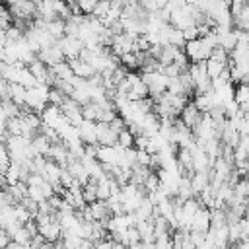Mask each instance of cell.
Here are the masks:
<instances>
[{"label": "cell", "mask_w": 249, "mask_h": 249, "mask_svg": "<svg viewBox=\"0 0 249 249\" xmlns=\"http://www.w3.org/2000/svg\"><path fill=\"white\" fill-rule=\"evenodd\" d=\"M109 10H111V2H109V0H99L91 16H95V18H99V19H103V18H105V16L109 14Z\"/></svg>", "instance_id": "31"}, {"label": "cell", "mask_w": 249, "mask_h": 249, "mask_svg": "<svg viewBox=\"0 0 249 249\" xmlns=\"http://www.w3.org/2000/svg\"><path fill=\"white\" fill-rule=\"evenodd\" d=\"M119 132L111 128L109 123H97V146H117Z\"/></svg>", "instance_id": "10"}, {"label": "cell", "mask_w": 249, "mask_h": 249, "mask_svg": "<svg viewBox=\"0 0 249 249\" xmlns=\"http://www.w3.org/2000/svg\"><path fill=\"white\" fill-rule=\"evenodd\" d=\"M183 51H185V54H187V58L191 62H206L212 56L214 47L204 37H198V39L187 41L185 47H183Z\"/></svg>", "instance_id": "1"}, {"label": "cell", "mask_w": 249, "mask_h": 249, "mask_svg": "<svg viewBox=\"0 0 249 249\" xmlns=\"http://www.w3.org/2000/svg\"><path fill=\"white\" fill-rule=\"evenodd\" d=\"M202 115H204V113H202V111H200V109L195 105V101H189V103L185 105V109L181 111L179 119L183 121V124H185L187 128H191V130H193V128H195V126L200 123Z\"/></svg>", "instance_id": "8"}, {"label": "cell", "mask_w": 249, "mask_h": 249, "mask_svg": "<svg viewBox=\"0 0 249 249\" xmlns=\"http://www.w3.org/2000/svg\"><path fill=\"white\" fill-rule=\"evenodd\" d=\"M64 99H66V95H64V93H60L56 88H51V91H49V105L60 107Z\"/></svg>", "instance_id": "35"}, {"label": "cell", "mask_w": 249, "mask_h": 249, "mask_svg": "<svg viewBox=\"0 0 249 249\" xmlns=\"http://www.w3.org/2000/svg\"><path fill=\"white\" fill-rule=\"evenodd\" d=\"M136 230L140 233V241L154 243L156 241V230H154V220H142L136 224Z\"/></svg>", "instance_id": "18"}, {"label": "cell", "mask_w": 249, "mask_h": 249, "mask_svg": "<svg viewBox=\"0 0 249 249\" xmlns=\"http://www.w3.org/2000/svg\"><path fill=\"white\" fill-rule=\"evenodd\" d=\"M21 175H23V167H21V163L12 161V163H10V167H8V169H6V173H4L6 185H16V183H21Z\"/></svg>", "instance_id": "21"}, {"label": "cell", "mask_w": 249, "mask_h": 249, "mask_svg": "<svg viewBox=\"0 0 249 249\" xmlns=\"http://www.w3.org/2000/svg\"><path fill=\"white\" fill-rule=\"evenodd\" d=\"M70 62V68H72V72H74V76L76 78H82V80H89V78H93L97 72L93 70V66L89 64V62H86V60H82V58H72V60H68Z\"/></svg>", "instance_id": "13"}, {"label": "cell", "mask_w": 249, "mask_h": 249, "mask_svg": "<svg viewBox=\"0 0 249 249\" xmlns=\"http://www.w3.org/2000/svg\"><path fill=\"white\" fill-rule=\"evenodd\" d=\"M117 146H121V148H134V134L128 128H124L123 132H119Z\"/></svg>", "instance_id": "30"}, {"label": "cell", "mask_w": 249, "mask_h": 249, "mask_svg": "<svg viewBox=\"0 0 249 249\" xmlns=\"http://www.w3.org/2000/svg\"><path fill=\"white\" fill-rule=\"evenodd\" d=\"M16 218H18L19 224H27L29 220H33V214L23 204H16Z\"/></svg>", "instance_id": "32"}, {"label": "cell", "mask_w": 249, "mask_h": 249, "mask_svg": "<svg viewBox=\"0 0 249 249\" xmlns=\"http://www.w3.org/2000/svg\"><path fill=\"white\" fill-rule=\"evenodd\" d=\"M58 47L64 54L66 60H72V58H78L80 53L84 51V43L80 37H74V35H64L62 39H58Z\"/></svg>", "instance_id": "4"}, {"label": "cell", "mask_w": 249, "mask_h": 249, "mask_svg": "<svg viewBox=\"0 0 249 249\" xmlns=\"http://www.w3.org/2000/svg\"><path fill=\"white\" fill-rule=\"evenodd\" d=\"M58 109L62 111V115H64V117L70 121V124H74V126H78V124L84 121V117H82V105H80L78 101H74L72 97H66Z\"/></svg>", "instance_id": "5"}, {"label": "cell", "mask_w": 249, "mask_h": 249, "mask_svg": "<svg viewBox=\"0 0 249 249\" xmlns=\"http://www.w3.org/2000/svg\"><path fill=\"white\" fill-rule=\"evenodd\" d=\"M37 58H39L41 62H45L49 68H53V66H56L58 62H64V60H66L64 54H62V51H60V47H58V41H56L54 45L47 47V49H41V51L37 53Z\"/></svg>", "instance_id": "6"}, {"label": "cell", "mask_w": 249, "mask_h": 249, "mask_svg": "<svg viewBox=\"0 0 249 249\" xmlns=\"http://www.w3.org/2000/svg\"><path fill=\"white\" fill-rule=\"evenodd\" d=\"M0 187H6V179H4V175L0 173Z\"/></svg>", "instance_id": "42"}, {"label": "cell", "mask_w": 249, "mask_h": 249, "mask_svg": "<svg viewBox=\"0 0 249 249\" xmlns=\"http://www.w3.org/2000/svg\"><path fill=\"white\" fill-rule=\"evenodd\" d=\"M97 2L99 0H78V8H80V12L84 16H91L93 10H95V6H97Z\"/></svg>", "instance_id": "34"}, {"label": "cell", "mask_w": 249, "mask_h": 249, "mask_svg": "<svg viewBox=\"0 0 249 249\" xmlns=\"http://www.w3.org/2000/svg\"><path fill=\"white\" fill-rule=\"evenodd\" d=\"M6 249H25V245H19V243H14V241H12Z\"/></svg>", "instance_id": "40"}, {"label": "cell", "mask_w": 249, "mask_h": 249, "mask_svg": "<svg viewBox=\"0 0 249 249\" xmlns=\"http://www.w3.org/2000/svg\"><path fill=\"white\" fill-rule=\"evenodd\" d=\"M183 249H196L195 245H187V247H183Z\"/></svg>", "instance_id": "43"}, {"label": "cell", "mask_w": 249, "mask_h": 249, "mask_svg": "<svg viewBox=\"0 0 249 249\" xmlns=\"http://www.w3.org/2000/svg\"><path fill=\"white\" fill-rule=\"evenodd\" d=\"M247 6H249V0H247Z\"/></svg>", "instance_id": "45"}, {"label": "cell", "mask_w": 249, "mask_h": 249, "mask_svg": "<svg viewBox=\"0 0 249 249\" xmlns=\"http://www.w3.org/2000/svg\"><path fill=\"white\" fill-rule=\"evenodd\" d=\"M113 249H128V247L123 245V243H119V241H113Z\"/></svg>", "instance_id": "41"}, {"label": "cell", "mask_w": 249, "mask_h": 249, "mask_svg": "<svg viewBox=\"0 0 249 249\" xmlns=\"http://www.w3.org/2000/svg\"><path fill=\"white\" fill-rule=\"evenodd\" d=\"M27 68H29L31 76L37 80V84H47V86H49V80H51L49 72H51V68H49L45 62H41L39 58H35Z\"/></svg>", "instance_id": "14"}, {"label": "cell", "mask_w": 249, "mask_h": 249, "mask_svg": "<svg viewBox=\"0 0 249 249\" xmlns=\"http://www.w3.org/2000/svg\"><path fill=\"white\" fill-rule=\"evenodd\" d=\"M233 101L241 111H249V84H239L233 89Z\"/></svg>", "instance_id": "19"}, {"label": "cell", "mask_w": 249, "mask_h": 249, "mask_svg": "<svg viewBox=\"0 0 249 249\" xmlns=\"http://www.w3.org/2000/svg\"><path fill=\"white\" fill-rule=\"evenodd\" d=\"M228 249H249V239H241L237 243H231Z\"/></svg>", "instance_id": "39"}, {"label": "cell", "mask_w": 249, "mask_h": 249, "mask_svg": "<svg viewBox=\"0 0 249 249\" xmlns=\"http://www.w3.org/2000/svg\"><path fill=\"white\" fill-rule=\"evenodd\" d=\"M49 91H51V86H47V84H37L35 88L27 89V93H25V107L41 115V111L49 105Z\"/></svg>", "instance_id": "2"}, {"label": "cell", "mask_w": 249, "mask_h": 249, "mask_svg": "<svg viewBox=\"0 0 249 249\" xmlns=\"http://www.w3.org/2000/svg\"><path fill=\"white\" fill-rule=\"evenodd\" d=\"M47 158L64 169V167L68 165V148H66V144H64L62 140H60V142L51 144V150H49Z\"/></svg>", "instance_id": "12"}, {"label": "cell", "mask_w": 249, "mask_h": 249, "mask_svg": "<svg viewBox=\"0 0 249 249\" xmlns=\"http://www.w3.org/2000/svg\"><path fill=\"white\" fill-rule=\"evenodd\" d=\"M27 196L35 202H45L47 200V195L41 187H27Z\"/></svg>", "instance_id": "33"}, {"label": "cell", "mask_w": 249, "mask_h": 249, "mask_svg": "<svg viewBox=\"0 0 249 249\" xmlns=\"http://www.w3.org/2000/svg\"><path fill=\"white\" fill-rule=\"evenodd\" d=\"M93 245H95V249H113V239H111V235H107V237L95 241Z\"/></svg>", "instance_id": "37"}, {"label": "cell", "mask_w": 249, "mask_h": 249, "mask_svg": "<svg viewBox=\"0 0 249 249\" xmlns=\"http://www.w3.org/2000/svg\"><path fill=\"white\" fill-rule=\"evenodd\" d=\"M245 6H247V0H231L230 2V14H231V18H237L243 12Z\"/></svg>", "instance_id": "36"}, {"label": "cell", "mask_w": 249, "mask_h": 249, "mask_svg": "<svg viewBox=\"0 0 249 249\" xmlns=\"http://www.w3.org/2000/svg\"><path fill=\"white\" fill-rule=\"evenodd\" d=\"M25 93H27V89L19 84H10L8 86V99H12L19 107H25Z\"/></svg>", "instance_id": "20"}, {"label": "cell", "mask_w": 249, "mask_h": 249, "mask_svg": "<svg viewBox=\"0 0 249 249\" xmlns=\"http://www.w3.org/2000/svg\"><path fill=\"white\" fill-rule=\"evenodd\" d=\"M47 29H49V33L58 41V39H62L64 35H66V31H64V21L62 19H53V21H47Z\"/></svg>", "instance_id": "25"}, {"label": "cell", "mask_w": 249, "mask_h": 249, "mask_svg": "<svg viewBox=\"0 0 249 249\" xmlns=\"http://www.w3.org/2000/svg\"><path fill=\"white\" fill-rule=\"evenodd\" d=\"M132 49H134V39L130 37V35H126V33H119V35H115L113 37V43H111V53L115 54V56H123V54H126V53H132Z\"/></svg>", "instance_id": "7"}, {"label": "cell", "mask_w": 249, "mask_h": 249, "mask_svg": "<svg viewBox=\"0 0 249 249\" xmlns=\"http://www.w3.org/2000/svg\"><path fill=\"white\" fill-rule=\"evenodd\" d=\"M82 117H84V121H97V105L93 103V101H89V103H84L82 105Z\"/></svg>", "instance_id": "29"}, {"label": "cell", "mask_w": 249, "mask_h": 249, "mask_svg": "<svg viewBox=\"0 0 249 249\" xmlns=\"http://www.w3.org/2000/svg\"><path fill=\"white\" fill-rule=\"evenodd\" d=\"M51 140L45 136V134H35L33 138H31V152H33V156L37 158V156H43V158H47V154H49V150H51Z\"/></svg>", "instance_id": "17"}, {"label": "cell", "mask_w": 249, "mask_h": 249, "mask_svg": "<svg viewBox=\"0 0 249 249\" xmlns=\"http://www.w3.org/2000/svg\"><path fill=\"white\" fill-rule=\"evenodd\" d=\"M82 241H84V237L62 231V247L64 249H80L82 247Z\"/></svg>", "instance_id": "26"}, {"label": "cell", "mask_w": 249, "mask_h": 249, "mask_svg": "<svg viewBox=\"0 0 249 249\" xmlns=\"http://www.w3.org/2000/svg\"><path fill=\"white\" fill-rule=\"evenodd\" d=\"M89 249H95V245H93V247H89Z\"/></svg>", "instance_id": "44"}, {"label": "cell", "mask_w": 249, "mask_h": 249, "mask_svg": "<svg viewBox=\"0 0 249 249\" xmlns=\"http://www.w3.org/2000/svg\"><path fill=\"white\" fill-rule=\"evenodd\" d=\"M16 84L23 86L25 89H31V88H35V86H37V80L31 76V72H29V68H27V66H21V68H19V72H18V82H16Z\"/></svg>", "instance_id": "23"}, {"label": "cell", "mask_w": 249, "mask_h": 249, "mask_svg": "<svg viewBox=\"0 0 249 249\" xmlns=\"http://www.w3.org/2000/svg\"><path fill=\"white\" fill-rule=\"evenodd\" d=\"M160 185H161V183H160L158 171H152V173L146 177V181H144V185H142V187H144V191H146L148 195H152V193H156V191L160 189Z\"/></svg>", "instance_id": "28"}, {"label": "cell", "mask_w": 249, "mask_h": 249, "mask_svg": "<svg viewBox=\"0 0 249 249\" xmlns=\"http://www.w3.org/2000/svg\"><path fill=\"white\" fill-rule=\"evenodd\" d=\"M233 29L237 31H249V6L243 8V12L233 18Z\"/></svg>", "instance_id": "27"}, {"label": "cell", "mask_w": 249, "mask_h": 249, "mask_svg": "<svg viewBox=\"0 0 249 249\" xmlns=\"http://www.w3.org/2000/svg\"><path fill=\"white\" fill-rule=\"evenodd\" d=\"M10 243H12V237H10V233H8L6 230H0V249H6Z\"/></svg>", "instance_id": "38"}, {"label": "cell", "mask_w": 249, "mask_h": 249, "mask_svg": "<svg viewBox=\"0 0 249 249\" xmlns=\"http://www.w3.org/2000/svg\"><path fill=\"white\" fill-rule=\"evenodd\" d=\"M51 72L54 74V78H56V80H66V82H70V80L74 78V72H72V68H70V62H68V60L58 62L56 66H53V68H51Z\"/></svg>", "instance_id": "22"}, {"label": "cell", "mask_w": 249, "mask_h": 249, "mask_svg": "<svg viewBox=\"0 0 249 249\" xmlns=\"http://www.w3.org/2000/svg\"><path fill=\"white\" fill-rule=\"evenodd\" d=\"M191 187L195 196H198L202 191H206L210 187V171H195L191 175Z\"/></svg>", "instance_id": "16"}, {"label": "cell", "mask_w": 249, "mask_h": 249, "mask_svg": "<svg viewBox=\"0 0 249 249\" xmlns=\"http://www.w3.org/2000/svg\"><path fill=\"white\" fill-rule=\"evenodd\" d=\"M82 195H84L86 204H91V202L97 200V183H95V179H89V181L82 187Z\"/></svg>", "instance_id": "24"}, {"label": "cell", "mask_w": 249, "mask_h": 249, "mask_svg": "<svg viewBox=\"0 0 249 249\" xmlns=\"http://www.w3.org/2000/svg\"><path fill=\"white\" fill-rule=\"evenodd\" d=\"M210 230V208L200 206L198 212L195 214L193 222H191V230L189 231H198V233H208Z\"/></svg>", "instance_id": "11"}, {"label": "cell", "mask_w": 249, "mask_h": 249, "mask_svg": "<svg viewBox=\"0 0 249 249\" xmlns=\"http://www.w3.org/2000/svg\"><path fill=\"white\" fill-rule=\"evenodd\" d=\"M142 80L144 84L148 86V93L152 99L160 97L161 93L167 91V86H169V78L163 74V72H150V74H142Z\"/></svg>", "instance_id": "3"}, {"label": "cell", "mask_w": 249, "mask_h": 249, "mask_svg": "<svg viewBox=\"0 0 249 249\" xmlns=\"http://www.w3.org/2000/svg\"><path fill=\"white\" fill-rule=\"evenodd\" d=\"M66 169L72 173V177L84 187L89 179H91V175H89V171L86 169V165L82 163V160H76V161H68V165H66Z\"/></svg>", "instance_id": "15"}, {"label": "cell", "mask_w": 249, "mask_h": 249, "mask_svg": "<svg viewBox=\"0 0 249 249\" xmlns=\"http://www.w3.org/2000/svg\"><path fill=\"white\" fill-rule=\"evenodd\" d=\"M78 136L86 146H97V123L82 121L78 124Z\"/></svg>", "instance_id": "9"}]
</instances>
